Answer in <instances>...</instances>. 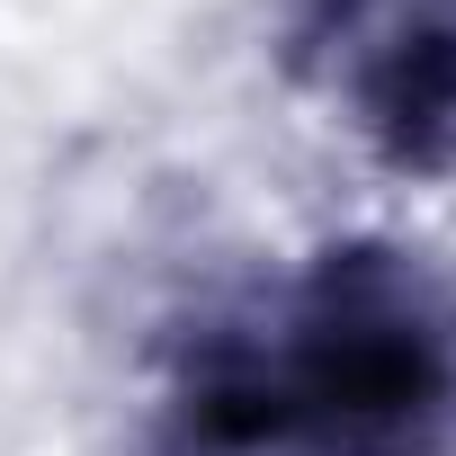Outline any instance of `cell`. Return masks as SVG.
<instances>
[{
  "label": "cell",
  "instance_id": "1",
  "mask_svg": "<svg viewBox=\"0 0 456 456\" xmlns=\"http://www.w3.org/2000/svg\"><path fill=\"white\" fill-rule=\"evenodd\" d=\"M161 456H456V287L403 242H331L179 340Z\"/></svg>",
  "mask_w": 456,
  "mask_h": 456
},
{
  "label": "cell",
  "instance_id": "2",
  "mask_svg": "<svg viewBox=\"0 0 456 456\" xmlns=\"http://www.w3.org/2000/svg\"><path fill=\"white\" fill-rule=\"evenodd\" d=\"M287 72L314 81L385 170H456V0H296Z\"/></svg>",
  "mask_w": 456,
  "mask_h": 456
}]
</instances>
